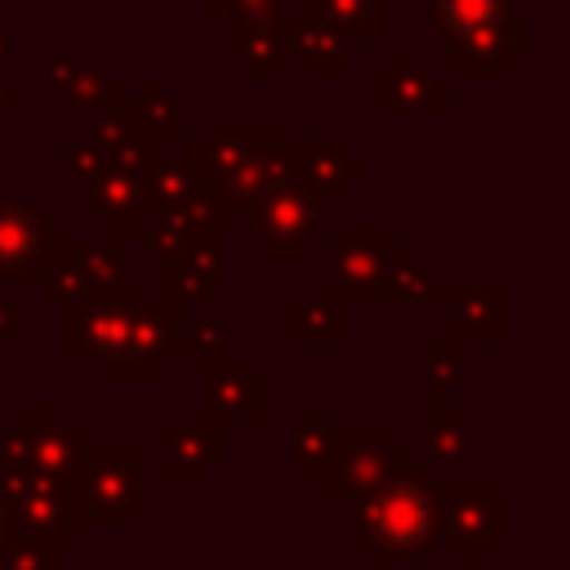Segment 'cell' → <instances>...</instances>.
I'll return each instance as SVG.
<instances>
[{
    "mask_svg": "<svg viewBox=\"0 0 570 570\" xmlns=\"http://www.w3.org/2000/svg\"><path fill=\"white\" fill-rule=\"evenodd\" d=\"M76 499L85 525H142L147 521V459L134 441H89Z\"/></svg>",
    "mask_w": 570,
    "mask_h": 570,
    "instance_id": "cell-3",
    "label": "cell"
},
{
    "mask_svg": "<svg viewBox=\"0 0 570 570\" xmlns=\"http://www.w3.org/2000/svg\"><path fill=\"white\" fill-rule=\"evenodd\" d=\"M338 436H343V423L330 419L325 401H307L303 419L289 428V459L298 463V472L312 485H321V476H325V468H330V459L338 450Z\"/></svg>",
    "mask_w": 570,
    "mask_h": 570,
    "instance_id": "cell-22",
    "label": "cell"
},
{
    "mask_svg": "<svg viewBox=\"0 0 570 570\" xmlns=\"http://www.w3.org/2000/svg\"><path fill=\"white\" fill-rule=\"evenodd\" d=\"M85 445V428L58 401H31L22 410V423L0 432V472H40L76 481Z\"/></svg>",
    "mask_w": 570,
    "mask_h": 570,
    "instance_id": "cell-4",
    "label": "cell"
},
{
    "mask_svg": "<svg viewBox=\"0 0 570 570\" xmlns=\"http://www.w3.org/2000/svg\"><path fill=\"white\" fill-rule=\"evenodd\" d=\"M102 570H142V566H134V561H111V566H102Z\"/></svg>",
    "mask_w": 570,
    "mask_h": 570,
    "instance_id": "cell-38",
    "label": "cell"
},
{
    "mask_svg": "<svg viewBox=\"0 0 570 570\" xmlns=\"http://www.w3.org/2000/svg\"><path fill=\"white\" fill-rule=\"evenodd\" d=\"M227 53L240 58L249 76H281L285 71V22L227 18Z\"/></svg>",
    "mask_w": 570,
    "mask_h": 570,
    "instance_id": "cell-24",
    "label": "cell"
},
{
    "mask_svg": "<svg viewBox=\"0 0 570 570\" xmlns=\"http://www.w3.org/2000/svg\"><path fill=\"white\" fill-rule=\"evenodd\" d=\"M410 463V445L392 441V432L370 419V423H343V436H338V450L321 476V490H325V503L334 508H352L361 503L370 490H379L396 468Z\"/></svg>",
    "mask_w": 570,
    "mask_h": 570,
    "instance_id": "cell-6",
    "label": "cell"
},
{
    "mask_svg": "<svg viewBox=\"0 0 570 570\" xmlns=\"http://www.w3.org/2000/svg\"><path fill=\"white\" fill-rule=\"evenodd\" d=\"M209 9L236 22H285V0H209Z\"/></svg>",
    "mask_w": 570,
    "mask_h": 570,
    "instance_id": "cell-34",
    "label": "cell"
},
{
    "mask_svg": "<svg viewBox=\"0 0 570 570\" xmlns=\"http://www.w3.org/2000/svg\"><path fill=\"white\" fill-rule=\"evenodd\" d=\"M227 459V428L205 419H169L160 428V476L169 485H200Z\"/></svg>",
    "mask_w": 570,
    "mask_h": 570,
    "instance_id": "cell-13",
    "label": "cell"
},
{
    "mask_svg": "<svg viewBox=\"0 0 570 570\" xmlns=\"http://www.w3.org/2000/svg\"><path fill=\"white\" fill-rule=\"evenodd\" d=\"M142 307V289L120 281L85 303L67 307V325H62V356L67 361H111L120 356V347L129 343L134 316Z\"/></svg>",
    "mask_w": 570,
    "mask_h": 570,
    "instance_id": "cell-8",
    "label": "cell"
},
{
    "mask_svg": "<svg viewBox=\"0 0 570 570\" xmlns=\"http://www.w3.org/2000/svg\"><path fill=\"white\" fill-rule=\"evenodd\" d=\"M508 13H512L508 0H432V27L445 45L468 40V36L503 22Z\"/></svg>",
    "mask_w": 570,
    "mask_h": 570,
    "instance_id": "cell-28",
    "label": "cell"
},
{
    "mask_svg": "<svg viewBox=\"0 0 570 570\" xmlns=\"http://www.w3.org/2000/svg\"><path fill=\"white\" fill-rule=\"evenodd\" d=\"M472 459V410L454 396H432L428 414V463L432 468H463Z\"/></svg>",
    "mask_w": 570,
    "mask_h": 570,
    "instance_id": "cell-23",
    "label": "cell"
},
{
    "mask_svg": "<svg viewBox=\"0 0 570 570\" xmlns=\"http://www.w3.org/2000/svg\"><path fill=\"white\" fill-rule=\"evenodd\" d=\"M218 245L223 236L214 240H200L191 245L183 258H174L165 267V303L183 307V303H196V298H223V267H218Z\"/></svg>",
    "mask_w": 570,
    "mask_h": 570,
    "instance_id": "cell-21",
    "label": "cell"
},
{
    "mask_svg": "<svg viewBox=\"0 0 570 570\" xmlns=\"http://www.w3.org/2000/svg\"><path fill=\"white\" fill-rule=\"evenodd\" d=\"M40 89L62 102L67 116H85L94 107H116L120 102V80L107 76L94 62H71V58H49L40 71Z\"/></svg>",
    "mask_w": 570,
    "mask_h": 570,
    "instance_id": "cell-17",
    "label": "cell"
},
{
    "mask_svg": "<svg viewBox=\"0 0 570 570\" xmlns=\"http://www.w3.org/2000/svg\"><path fill=\"white\" fill-rule=\"evenodd\" d=\"M0 570H67V552L53 548V543H40L31 534H22L9 548V557L0 561Z\"/></svg>",
    "mask_w": 570,
    "mask_h": 570,
    "instance_id": "cell-33",
    "label": "cell"
},
{
    "mask_svg": "<svg viewBox=\"0 0 570 570\" xmlns=\"http://www.w3.org/2000/svg\"><path fill=\"white\" fill-rule=\"evenodd\" d=\"M183 356L187 361H227V325L223 321H183Z\"/></svg>",
    "mask_w": 570,
    "mask_h": 570,
    "instance_id": "cell-32",
    "label": "cell"
},
{
    "mask_svg": "<svg viewBox=\"0 0 570 570\" xmlns=\"http://www.w3.org/2000/svg\"><path fill=\"white\" fill-rule=\"evenodd\" d=\"M0 490L9 494L13 521L22 534L53 543L62 552L85 543V512L76 499V481L40 476V472H0Z\"/></svg>",
    "mask_w": 570,
    "mask_h": 570,
    "instance_id": "cell-7",
    "label": "cell"
},
{
    "mask_svg": "<svg viewBox=\"0 0 570 570\" xmlns=\"http://www.w3.org/2000/svg\"><path fill=\"white\" fill-rule=\"evenodd\" d=\"M512 539L508 485H441V543L454 566H485Z\"/></svg>",
    "mask_w": 570,
    "mask_h": 570,
    "instance_id": "cell-5",
    "label": "cell"
},
{
    "mask_svg": "<svg viewBox=\"0 0 570 570\" xmlns=\"http://www.w3.org/2000/svg\"><path fill=\"white\" fill-rule=\"evenodd\" d=\"M196 178L209 183L218 214H249L263 196L294 178V142L276 120H214L200 142H191Z\"/></svg>",
    "mask_w": 570,
    "mask_h": 570,
    "instance_id": "cell-2",
    "label": "cell"
},
{
    "mask_svg": "<svg viewBox=\"0 0 570 570\" xmlns=\"http://www.w3.org/2000/svg\"><path fill=\"white\" fill-rule=\"evenodd\" d=\"M18 107H22V85L0 76V116H18Z\"/></svg>",
    "mask_w": 570,
    "mask_h": 570,
    "instance_id": "cell-37",
    "label": "cell"
},
{
    "mask_svg": "<svg viewBox=\"0 0 570 570\" xmlns=\"http://www.w3.org/2000/svg\"><path fill=\"white\" fill-rule=\"evenodd\" d=\"M22 316H27L22 303L0 298V338H4V343H18V338H22Z\"/></svg>",
    "mask_w": 570,
    "mask_h": 570,
    "instance_id": "cell-35",
    "label": "cell"
},
{
    "mask_svg": "<svg viewBox=\"0 0 570 570\" xmlns=\"http://www.w3.org/2000/svg\"><path fill=\"white\" fill-rule=\"evenodd\" d=\"M307 18L325 31L343 36H383L387 27V0H307Z\"/></svg>",
    "mask_w": 570,
    "mask_h": 570,
    "instance_id": "cell-27",
    "label": "cell"
},
{
    "mask_svg": "<svg viewBox=\"0 0 570 570\" xmlns=\"http://www.w3.org/2000/svg\"><path fill=\"white\" fill-rule=\"evenodd\" d=\"M285 49H294L312 76H330L334 80V76L347 71V45L334 31H325L321 22H312L307 13L285 18Z\"/></svg>",
    "mask_w": 570,
    "mask_h": 570,
    "instance_id": "cell-25",
    "label": "cell"
},
{
    "mask_svg": "<svg viewBox=\"0 0 570 570\" xmlns=\"http://www.w3.org/2000/svg\"><path fill=\"white\" fill-rule=\"evenodd\" d=\"M463 365H468V343L454 338V334L450 338H436L428 347V383H432V396H450V387L459 383Z\"/></svg>",
    "mask_w": 570,
    "mask_h": 570,
    "instance_id": "cell-31",
    "label": "cell"
},
{
    "mask_svg": "<svg viewBox=\"0 0 570 570\" xmlns=\"http://www.w3.org/2000/svg\"><path fill=\"white\" fill-rule=\"evenodd\" d=\"M62 227L36 205L0 200V276H45L62 258Z\"/></svg>",
    "mask_w": 570,
    "mask_h": 570,
    "instance_id": "cell-12",
    "label": "cell"
},
{
    "mask_svg": "<svg viewBox=\"0 0 570 570\" xmlns=\"http://www.w3.org/2000/svg\"><path fill=\"white\" fill-rule=\"evenodd\" d=\"M22 539V530H18V521H13V508H9V494L0 490V561L9 557V548Z\"/></svg>",
    "mask_w": 570,
    "mask_h": 570,
    "instance_id": "cell-36",
    "label": "cell"
},
{
    "mask_svg": "<svg viewBox=\"0 0 570 570\" xmlns=\"http://www.w3.org/2000/svg\"><path fill=\"white\" fill-rule=\"evenodd\" d=\"M343 539L370 566H405L441 548V481H432L428 463L396 468L379 490L352 503Z\"/></svg>",
    "mask_w": 570,
    "mask_h": 570,
    "instance_id": "cell-1",
    "label": "cell"
},
{
    "mask_svg": "<svg viewBox=\"0 0 570 570\" xmlns=\"http://www.w3.org/2000/svg\"><path fill=\"white\" fill-rule=\"evenodd\" d=\"M525 53V18L508 13L503 22L468 36V40H454L450 45V71L454 76H503L512 67V58Z\"/></svg>",
    "mask_w": 570,
    "mask_h": 570,
    "instance_id": "cell-18",
    "label": "cell"
},
{
    "mask_svg": "<svg viewBox=\"0 0 570 570\" xmlns=\"http://www.w3.org/2000/svg\"><path fill=\"white\" fill-rule=\"evenodd\" d=\"M174 356H183V307H174L165 298L160 303L142 298L129 343L102 370L111 383H160Z\"/></svg>",
    "mask_w": 570,
    "mask_h": 570,
    "instance_id": "cell-10",
    "label": "cell"
},
{
    "mask_svg": "<svg viewBox=\"0 0 570 570\" xmlns=\"http://www.w3.org/2000/svg\"><path fill=\"white\" fill-rule=\"evenodd\" d=\"M147 165H107L98 174L85 178V214L111 223L116 232H125V223H142L147 214Z\"/></svg>",
    "mask_w": 570,
    "mask_h": 570,
    "instance_id": "cell-16",
    "label": "cell"
},
{
    "mask_svg": "<svg viewBox=\"0 0 570 570\" xmlns=\"http://www.w3.org/2000/svg\"><path fill=\"white\" fill-rule=\"evenodd\" d=\"M445 298H454V338L472 343V338H503L508 334V294L503 285H463V289H441Z\"/></svg>",
    "mask_w": 570,
    "mask_h": 570,
    "instance_id": "cell-20",
    "label": "cell"
},
{
    "mask_svg": "<svg viewBox=\"0 0 570 570\" xmlns=\"http://www.w3.org/2000/svg\"><path fill=\"white\" fill-rule=\"evenodd\" d=\"M285 334L294 343H338L347 334V312H343V298L338 294H325V298H298L285 307Z\"/></svg>",
    "mask_w": 570,
    "mask_h": 570,
    "instance_id": "cell-26",
    "label": "cell"
},
{
    "mask_svg": "<svg viewBox=\"0 0 570 570\" xmlns=\"http://www.w3.org/2000/svg\"><path fill=\"white\" fill-rule=\"evenodd\" d=\"M129 116H134V125H138V134L147 142H169V138L183 134V111H178L174 98H165V85L160 80L147 85V102L129 107Z\"/></svg>",
    "mask_w": 570,
    "mask_h": 570,
    "instance_id": "cell-30",
    "label": "cell"
},
{
    "mask_svg": "<svg viewBox=\"0 0 570 570\" xmlns=\"http://www.w3.org/2000/svg\"><path fill=\"white\" fill-rule=\"evenodd\" d=\"M0 58H4V9H0Z\"/></svg>",
    "mask_w": 570,
    "mask_h": 570,
    "instance_id": "cell-39",
    "label": "cell"
},
{
    "mask_svg": "<svg viewBox=\"0 0 570 570\" xmlns=\"http://www.w3.org/2000/svg\"><path fill=\"white\" fill-rule=\"evenodd\" d=\"M361 160L352 156V147L343 138H325V142H303L294 147V178L303 187H312L321 200H338L347 196L352 178H361Z\"/></svg>",
    "mask_w": 570,
    "mask_h": 570,
    "instance_id": "cell-19",
    "label": "cell"
},
{
    "mask_svg": "<svg viewBox=\"0 0 570 570\" xmlns=\"http://www.w3.org/2000/svg\"><path fill=\"white\" fill-rule=\"evenodd\" d=\"M405 249L387 236V227L379 218L370 223H352L343 232V240L330 254V294L338 298H383L387 272Z\"/></svg>",
    "mask_w": 570,
    "mask_h": 570,
    "instance_id": "cell-11",
    "label": "cell"
},
{
    "mask_svg": "<svg viewBox=\"0 0 570 570\" xmlns=\"http://www.w3.org/2000/svg\"><path fill=\"white\" fill-rule=\"evenodd\" d=\"M245 232L272 258H303L325 236V200L298 178H289L245 214Z\"/></svg>",
    "mask_w": 570,
    "mask_h": 570,
    "instance_id": "cell-9",
    "label": "cell"
},
{
    "mask_svg": "<svg viewBox=\"0 0 570 570\" xmlns=\"http://www.w3.org/2000/svg\"><path fill=\"white\" fill-rule=\"evenodd\" d=\"M267 419V370L258 361H214L205 365V423Z\"/></svg>",
    "mask_w": 570,
    "mask_h": 570,
    "instance_id": "cell-14",
    "label": "cell"
},
{
    "mask_svg": "<svg viewBox=\"0 0 570 570\" xmlns=\"http://www.w3.org/2000/svg\"><path fill=\"white\" fill-rule=\"evenodd\" d=\"M147 214L156 209H174L191 196H200V178H196V165H191V151L187 156H156L147 165Z\"/></svg>",
    "mask_w": 570,
    "mask_h": 570,
    "instance_id": "cell-29",
    "label": "cell"
},
{
    "mask_svg": "<svg viewBox=\"0 0 570 570\" xmlns=\"http://www.w3.org/2000/svg\"><path fill=\"white\" fill-rule=\"evenodd\" d=\"M370 98H379L387 116H445V80L419 58H392L383 76L370 80Z\"/></svg>",
    "mask_w": 570,
    "mask_h": 570,
    "instance_id": "cell-15",
    "label": "cell"
}]
</instances>
